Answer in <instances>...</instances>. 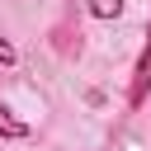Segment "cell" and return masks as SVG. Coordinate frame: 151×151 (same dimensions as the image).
Returning a JSON list of instances; mask_svg holds the SVG:
<instances>
[{
	"mask_svg": "<svg viewBox=\"0 0 151 151\" xmlns=\"http://www.w3.org/2000/svg\"><path fill=\"white\" fill-rule=\"evenodd\" d=\"M151 94V24H146V42H142V57L132 66V80H127V109H142Z\"/></svg>",
	"mask_w": 151,
	"mask_h": 151,
	"instance_id": "obj_1",
	"label": "cell"
},
{
	"mask_svg": "<svg viewBox=\"0 0 151 151\" xmlns=\"http://www.w3.org/2000/svg\"><path fill=\"white\" fill-rule=\"evenodd\" d=\"M85 9H90L94 19H118V14H123V0H85Z\"/></svg>",
	"mask_w": 151,
	"mask_h": 151,
	"instance_id": "obj_3",
	"label": "cell"
},
{
	"mask_svg": "<svg viewBox=\"0 0 151 151\" xmlns=\"http://www.w3.org/2000/svg\"><path fill=\"white\" fill-rule=\"evenodd\" d=\"M19 61V52H14V42L9 38H0V66H14Z\"/></svg>",
	"mask_w": 151,
	"mask_h": 151,
	"instance_id": "obj_4",
	"label": "cell"
},
{
	"mask_svg": "<svg viewBox=\"0 0 151 151\" xmlns=\"http://www.w3.org/2000/svg\"><path fill=\"white\" fill-rule=\"evenodd\" d=\"M0 137H5V142H19V137H28V123H19V118H14L5 104H0Z\"/></svg>",
	"mask_w": 151,
	"mask_h": 151,
	"instance_id": "obj_2",
	"label": "cell"
}]
</instances>
